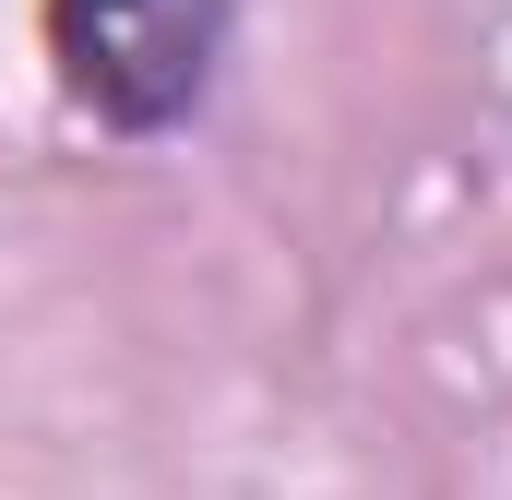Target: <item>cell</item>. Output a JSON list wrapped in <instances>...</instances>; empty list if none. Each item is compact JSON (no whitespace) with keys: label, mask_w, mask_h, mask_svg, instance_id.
<instances>
[{"label":"cell","mask_w":512,"mask_h":500,"mask_svg":"<svg viewBox=\"0 0 512 500\" xmlns=\"http://www.w3.org/2000/svg\"><path fill=\"white\" fill-rule=\"evenodd\" d=\"M215 24H227V0H60L72 96L108 108L120 131L179 120L215 72Z\"/></svg>","instance_id":"cell-1"}]
</instances>
